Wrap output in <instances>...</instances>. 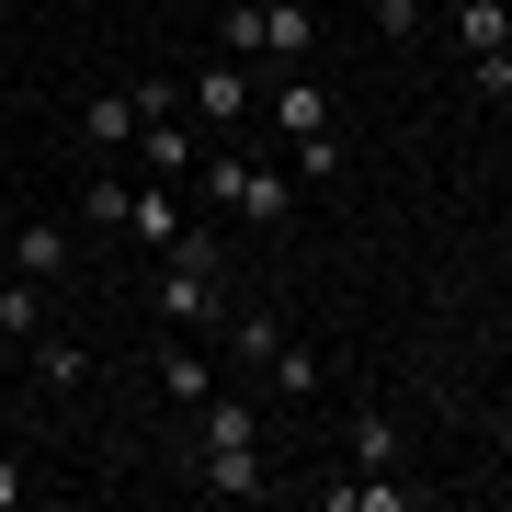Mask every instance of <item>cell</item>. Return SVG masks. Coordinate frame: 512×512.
Returning <instances> with one entry per match:
<instances>
[{
    "label": "cell",
    "instance_id": "obj_10",
    "mask_svg": "<svg viewBox=\"0 0 512 512\" xmlns=\"http://www.w3.org/2000/svg\"><path fill=\"white\" fill-rule=\"evenodd\" d=\"M421 490L410 478H387V467H365V478H330V512H410Z\"/></svg>",
    "mask_w": 512,
    "mask_h": 512
},
{
    "label": "cell",
    "instance_id": "obj_9",
    "mask_svg": "<svg viewBox=\"0 0 512 512\" xmlns=\"http://www.w3.org/2000/svg\"><path fill=\"white\" fill-rule=\"evenodd\" d=\"M23 365H35V387H80V376H92V342H69V330H35V342H23Z\"/></svg>",
    "mask_w": 512,
    "mask_h": 512
},
{
    "label": "cell",
    "instance_id": "obj_5",
    "mask_svg": "<svg viewBox=\"0 0 512 512\" xmlns=\"http://www.w3.org/2000/svg\"><path fill=\"white\" fill-rule=\"evenodd\" d=\"M251 103H262V80L239 69V57H205V69H194V114H217V126H239Z\"/></svg>",
    "mask_w": 512,
    "mask_h": 512
},
{
    "label": "cell",
    "instance_id": "obj_17",
    "mask_svg": "<svg viewBox=\"0 0 512 512\" xmlns=\"http://www.w3.org/2000/svg\"><path fill=\"white\" fill-rule=\"evenodd\" d=\"M353 467H399V410H365V421H353Z\"/></svg>",
    "mask_w": 512,
    "mask_h": 512
},
{
    "label": "cell",
    "instance_id": "obj_22",
    "mask_svg": "<svg viewBox=\"0 0 512 512\" xmlns=\"http://www.w3.org/2000/svg\"><path fill=\"white\" fill-rule=\"evenodd\" d=\"M501 478H512V399H501Z\"/></svg>",
    "mask_w": 512,
    "mask_h": 512
},
{
    "label": "cell",
    "instance_id": "obj_6",
    "mask_svg": "<svg viewBox=\"0 0 512 512\" xmlns=\"http://www.w3.org/2000/svg\"><path fill=\"white\" fill-rule=\"evenodd\" d=\"M194 217H183V183H137L126 194V239H148V251H171Z\"/></svg>",
    "mask_w": 512,
    "mask_h": 512
},
{
    "label": "cell",
    "instance_id": "obj_16",
    "mask_svg": "<svg viewBox=\"0 0 512 512\" xmlns=\"http://www.w3.org/2000/svg\"><path fill=\"white\" fill-rule=\"evenodd\" d=\"M160 387H171V410H194L205 387H217V365H205L194 342H171V353H160Z\"/></svg>",
    "mask_w": 512,
    "mask_h": 512
},
{
    "label": "cell",
    "instance_id": "obj_12",
    "mask_svg": "<svg viewBox=\"0 0 512 512\" xmlns=\"http://www.w3.org/2000/svg\"><path fill=\"white\" fill-rule=\"evenodd\" d=\"M137 160H148V183H194V148H183L171 114H148V126H137Z\"/></svg>",
    "mask_w": 512,
    "mask_h": 512
},
{
    "label": "cell",
    "instance_id": "obj_14",
    "mask_svg": "<svg viewBox=\"0 0 512 512\" xmlns=\"http://www.w3.org/2000/svg\"><path fill=\"white\" fill-rule=\"evenodd\" d=\"M456 46L467 57H501L512 46V0H456Z\"/></svg>",
    "mask_w": 512,
    "mask_h": 512
},
{
    "label": "cell",
    "instance_id": "obj_15",
    "mask_svg": "<svg viewBox=\"0 0 512 512\" xmlns=\"http://www.w3.org/2000/svg\"><path fill=\"white\" fill-rule=\"evenodd\" d=\"M137 126H148L137 92H92V114H80V137H92V148H137Z\"/></svg>",
    "mask_w": 512,
    "mask_h": 512
},
{
    "label": "cell",
    "instance_id": "obj_21",
    "mask_svg": "<svg viewBox=\"0 0 512 512\" xmlns=\"http://www.w3.org/2000/svg\"><path fill=\"white\" fill-rule=\"evenodd\" d=\"M23 490H35V478H23L12 456H0V512H23Z\"/></svg>",
    "mask_w": 512,
    "mask_h": 512
},
{
    "label": "cell",
    "instance_id": "obj_7",
    "mask_svg": "<svg viewBox=\"0 0 512 512\" xmlns=\"http://www.w3.org/2000/svg\"><path fill=\"white\" fill-rule=\"evenodd\" d=\"M12 274H23V285H57V274H69V228H57V217L12 228Z\"/></svg>",
    "mask_w": 512,
    "mask_h": 512
},
{
    "label": "cell",
    "instance_id": "obj_19",
    "mask_svg": "<svg viewBox=\"0 0 512 512\" xmlns=\"http://www.w3.org/2000/svg\"><path fill=\"white\" fill-rule=\"evenodd\" d=\"M365 12H376V35H387V46H410V35H421V0H365Z\"/></svg>",
    "mask_w": 512,
    "mask_h": 512
},
{
    "label": "cell",
    "instance_id": "obj_2",
    "mask_svg": "<svg viewBox=\"0 0 512 512\" xmlns=\"http://www.w3.org/2000/svg\"><path fill=\"white\" fill-rule=\"evenodd\" d=\"M217 46L239 57V69H262V57L296 69V57H308V0H228V12H217Z\"/></svg>",
    "mask_w": 512,
    "mask_h": 512
},
{
    "label": "cell",
    "instance_id": "obj_4",
    "mask_svg": "<svg viewBox=\"0 0 512 512\" xmlns=\"http://www.w3.org/2000/svg\"><path fill=\"white\" fill-rule=\"evenodd\" d=\"M194 478H205L217 501H251V490H262V433H205V444H194Z\"/></svg>",
    "mask_w": 512,
    "mask_h": 512
},
{
    "label": "cell",
    "instance_id": "obj_20",
    "mask_svg": "<svg viewBox=\"0 0 512 512\" xmlns=\"http://www.w3.org/2000/svg\"><path fill=\"white\" fill-rule=\"evenodd\" d=\"M126 194H137V183H114V171H92V228H126Z\"/></svg>",
    "mask_w": 512,
    "mask_h": 512
},
{
    "label": "cell",
    "instance_id": "obj_23",
    "mask_svg": "<svg viewBox=\"0 0 512 512\" xmlns=\"http://www.w3.org/2000/svg\"><path fill=\"white\" fill-rule=\"evenodd\" d=\"M0 274H12V251H0Z\"/></svg>",
    "mask_w": 512,
    "mask_h": 512
},
{
    "label": "cell",
    "instance_id": "obj_1",
    "mask_svg": "<svg viewBox=\"0 0 512 512\" xmlns=\"http://www.w3.org/2000/svg\"><path fill=\"white\" fill-rule=\"evenodd\" d=\"M160 262H171L160 274V319L171 330H228V251H217V228H183Z\"/></svg>",
    "mask_w": 512,
    "mask_h": 512
},
{
    "label": "cell",
    "instance_id": "obj_8",
    "mask_svg": "<svg viewBox=\"0 0 512 512\" xmlns=\"http://www.w3.org/2000/svg\"><path fill=\"white\" fill-rule=\"evenodd\" d=\"M262 376H274V399H308V387H330V353H319V342H296V330H285V342L262 353Z\"/></svg>",
    "mask_w": 512,
    "mask_h": 512
},
{
    "label": "cell",
    "instance_id": "obj_24",
    "mask_svg": "<svg viewBox=\"0 0 512 512\" xmlns=\"http://www.w3.org/2000/svg\"><path fill=\"white\" fill-rule=\"evenodd\" d=\"M80 12H92V0H80Z\"/></svg>",
    "mask_w": 512,
    "mask_h": 512
},
{
    "label": "cell",
    "instance_id": "obj_3",
    "mask_svg": "<svg viewBox=\"0 0 512 512\" xmlns=\"http://www.w3.org/2000/svg\"><path fill=\"white\" fill-rule=\"evenodd\" d=\"M194 194L228 205V217H251V228H285V217H296V183L262 171V160H194Z\"/></svg>",
    "mask_w": 512,
    "mask_h": 512
},
{
    "label": "cell",
    "instance_id": "obj_13",
    "mask_svg": "<svg viewBox=\"0 0 512 512\" xmlns=\"http://www.w3.org/2000/svg\"><path fill=\"white\" fill-rule=\"evenodd\" d=\"M46 330V285H23V274H0V353H23Z\"/></svg>",
    "mask_w": 512,
    "mask_h": 512
},
{
    "label": "cell",
    "instance_id": "obj_11",
    "mask_svg": "<svg viewBox=\"0 0 512 512\" xmlns=\"http://www.w3.org/2000/svg\"><path fill=\"white\" fill-rule=\"evenodd\" d=\"M308 126H330V92H319L308 69H285L274 80V137H308Z\"/></svg>",
    "mask_w": 512,
    "mask_h": 512
},
{
    "label": "cell",
    "instance_id": "obj_18",
    "mask_svg": "<svg viewBox=\"0 0 512 512\" xmlns=\"http://www.w3.org/2000/svg\"><path fill=\"white\" fill-rule=\"evenodd\" d=\"M296 148V183H330V171H342V137H330V126H308V137H285Z\"/></svg>",
    "mask_w": 512,
    "mask_h": 512
}]
</instances>
